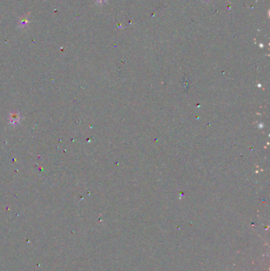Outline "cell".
<instances>
[{
    "instance_id": "obj_1",
    "label": "cell",
    "mask_w": 270,
    "mask_h": 271,
    "mask_svg": "<svg viewBox=\"0 0 270 271\" xmlns=\"http://www.w3.org/2000/svg\"><path fill=\"white\" fill-rule=\"evenodd\" d=\"M20 117L18 114H13L10 115V124H12V125H15V124L18 123V121H19Z\"/></svg>"
}]
</instances>
